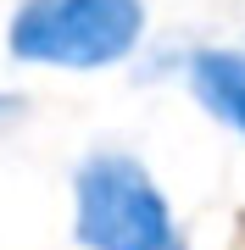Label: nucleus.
<instances>
[{
	"label": "nucleus",
	"mask_w": 245,
	"mask_h": 250,
	"mask_svg": "<svg viewBox=\"0 0 245 250\" xmlns=\"http://www.w3.org/2000/svg\"><path fill=\"white\" fill-rule=\"evenodd\" d=\"M145 0H17L6 17V56L22 67L106 72L145 45Z\"/></svg>",
	"instance_id": "f257e3e1"
},
{
	"label": "nucleus",
	"mask_w": 245,
	"mask_h": 250,
	"mask_svg": "<svg viewBox=\"0 0 245 250\" xmlns=\"http://www.w3.org/2000/svg\"><path fill=\"white\" fill-rule=\"evenodd\" d=\"M73 233L84 250H184L162 184L128 150H95L78 161Z\"/></svg>",
	"instance_id": "f03ea898"
},
{
	"label": "nucleus",
	"mask_w": 245,
	"mask_h": 250,
	"mask_svg": "<svg viewBox=\"0 0 245 250\" xmlns=\"http://www.w3.org/2000/svg\"><path fill=\"white\" fill-rule=\"evenodd\" d=\"M184 89L218 117L228 134L245 139V50H234V45H195L184 56Z\"/></svg>",
	"instance_id": "7ed1b4c3"
},
{
	"label": "nucleus",
	"mask_w": 245,
	"mask_h": 250,
	"mask_svg": "<svg viewBox=\"0 0 245 250\" xmlns=\"http://www.w3.org/2000/svg\"><path fill=\"white\" fill-rule=\"evenodd\" d=\"M17 117H22V95L0 89V128H6V123H17Z\"/></svg>",
	"instance_id": "20e7f679"
}]
</instances>
